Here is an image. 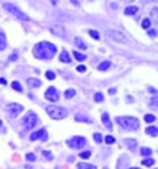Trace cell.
<instances>
[{"label":"cell","instance_id":"cell-1","mask_svg":"<svg viewBox=\"0 0 158 169\" xmlns=\"http://www.w3.org/2000/svg\"><path fill=\"white\" fill-rule=\"evenodd\" d=\"M57 53V46L49 41H41L33 46V56L38 60H52Z\"/></svg>","mask_w":158,"mask_h":169},{"label":"cell","instance_id":"cell-2","mask_svg":"<svg viewBox=\"0 0 158 169\" xmlns=\"http://www.w3.org/2000/svg\"><path fill=\"white\" fill-rule=\"evenodd\" d=\"M116 123L128 131H136L140 127V120L135 116H116Z\"/></svg>","mask_w":158,"mask_h":169},{"label":"cell","instance_id":"cell-3","mask_svg":"<svg viewBox=\"0 0 158 169\" xmlns=\"http://www.w3.org/2000/svg\"><path fill=\"white\" fill-rule=\"evenodd\" d=\"M106 37L111 38V40H113L115 42H119V44H125V45L132 44V40H130V38L128 37L126 35H124L123 32H120V31H113V29H109V31L106 32Z\"/></svg>","mask_w":158,"mask_h":169},{"label":"cell","instance_id":"cell-4","mask_svg":"<svg viewBox=\"0 0 158 169\" xmlns=\"http://www.w3.org/2000/svg\"><path fill=\"white\" fill-rule=\"evenodd\" d=\"M46 112L52 119H55V120H61V119H65V118L69 115V111L63 107L59 106H48L46 107Z\"/></svg>","mask_w":158,"mask_h":169},{"label":"cell","instance_id":"cell-5","mask_svg":"<svg viewBox=\"0 0 158 169\" xmlns=\"http://www.w3.org/2000/svg\"><path fill=\"white\" fill-rule=\"evenodd\" d=\"M4 9L6 11H8L9 13H12L14 16V17H17L19 20H23V21H29V16L26 13H24L23 11H21L20 8H17V7L14 6V4H11V3H4L3 4Z\"/></svg>","mask_w":158,"mask_h":169},{"label":"cell","instance_id":"cell-6","mask_svg":"<svg viewBox=\"0 0 158 169\" xmlns=\"http://www.w3.org/2000/svg\"><path fill=\"white\" fill-rule=\"evenodd\" d=\"M37 122H38L37 115H36L33 111H29L23 119L24 131H30V129H33V127L37 124Z\"/></svg>","mask_w":158,"mask_h":169},{"label":"cell","instance_id":"cell-7","mask_svg":"<svg viewBox=\"0 0 158 169\" xmlns=\"http://www.w3.org/2000/svg\"><path fill=\"white\" fill-rule=\"evenodd\" d=\"M66 144L72 149H81L87 144V140L83 136H74V138L69 139V140L66 141Z\"/></svg>","mask_w":158,"mask_h":169},{"label":"cell","instance_id":"cell-8","mask_svg":"<svg viewBox=\"0 0 158 169\" xmlns=\"http://www.w3.org/2000/svg\"><path fill=\"white\" fill-rule=\"evenodd\" d=\"M45 99L49 100V102H53V103L58 102V99H59V92H58V90L54 86H50L45 91Z\"/></svg>","mask_w":158,"mask_h":169},{"label":"cell","instance_id":"cell-9","mask_svg":"<svg viewBox=\"0 0 158 169\" xmlns=\"http://www.w3.org/2000/svg\"><path fill=\"white\" fill-rule=\"evenodd\" d=\"M23 110H24V106H21V104H19V103H9L8 106H7V112L9 114L11 118H16Z\"/></svg>","mask_w":158,"mask_h":169},{"label":"cell","instance_id":"cell-10","mask_svg":"<svg viewBox=\"0 0 158 169\" xmlns=\"http://www.w3.org/2000/svg\"><path fill=\"white\" fill-rule=\"evenodd\" d=\"M29 139H30L32 141H36V140H43V141H46V140H48V132H46L45 128L38 129V131L33 132V134L30 135V138H29Z\"/></svg>","mask_w":158,"mask_h":169},{"label":"cell","instance_id":"cell-11","mask_svg":"<svg viewBox=\"0 0 158 169\" xmlns=\"http://www.w3.org/2000/svg\"><path fill=\"white\" fill-rule=\"evenodd\" d=\"M50 32H52L53 35L58 36V37H66V31H65V28L61 25H53L50 26Z\"/></svg>","mask_w":158,"mask_h":169},{"label":"cell","instance_id":"cell-12","mask_svg":"<svg viewBox=\"0 0 158 169\" xmlns=\"http://www.w3.org/2000/svg\"><path fill=\"white\" fill-rule=\"evenodd\" d=\"M26 83H28V86L30 87V89H37V87H40L42 83H41L40 79H37V78H28V81H26Z\"/></svg>","mask_w":158,"mask_h":169},{"label":"cell","instance_id":"cell-13","mask_svg":"<svg viewBox=\"0 0 158 169\" xmlns=\"http://www.w3.org/2000/svg\"><path fill=\"white\" fill-rule=\"evenodd\" d=\"M101 122L104 123V126L107 127L108 129H112V122H111V119H109V115L107 114V112H104L103 115H101Z\"/></svg>","mask_w":158,"mask_h":169},{"label":"cell","instance_id":"cell-14","mask_svg":"<svg viewBox=\"0 0 158 169\" xmlns=\"http://www.w3.org/2000/svg\"><path fill=\"white\" fill-rule=\"evenodd\" d=\"M59 61L61 62H66V63H70L71 62V58H70V56H69V53L63 49L62 50V53L59 54Z\"/></svg>","mask_w":158,"mask_h":169},{"label":"cell","instance_id":"cell-15","mask_svg":"<svg viewBox=\"0 0 158 169\" xmlns=\"http://www.w3.org/2000/svg\"><path fill=\"white\" fill-rule=\"evenodd\" d=\"M75 120L77 122H83V123H92V119H90L88 116L82 114H77L75 115Z\"/></svg>","mask_w":158,"mask_h":169},{"label":"cell","instance_id":"cell-16","mask_svg":"<svg viewBox=\"0 0 158 169\" xmlns=\"http://www.w3.org/2000/svg\"><path fill=\"white\" fill-rule=\"evenodd\" d=\"M124 143L128 145V148H129L130 151H135V149L137 148V141H136L135 139H125Z\"/></svg>","mask_w":158,"mask_h":169},{"label":"cell","instance_id":"cell-17","mask_svg":"<svg viewBox=\"0 0 158 169\" xmlns=\"http://www.w3.org/2000/svg\"><path fill=\"white\" fill-rule=\"evenodd\" d=\"M7 48V37L4 35V32L0 31V50H4Z\"/></svg>","mask_w":158,"mask_h":169},{"label":"cell","instance_id":"cell-18","mask_svg":"<svg viewBox=\"0 0 158 169\" xmlns=\"http://www.w3.org/2000/svg\"><path fill=\"white\" fill-rule=\"evenodd\" d=\"M145 134L150 135V136H153V138H155V136H157V127H155V126L148 127V128L145 129Z\"/></svg>","mask_w":158,"mask_h":169},{"label":"cell","instance_id":"cell-19","mask_svg":"<svg viewBox=\"0 0 158 169\" xmlns=\"http://www.w3.org/2000/svg\"><path fill=\"white\" fill-rule=\"evenodd\" d=\"M78 169H96V166L92 165V164H88V163H79L77 165Z\"/></svg>","mask_w":158,"mask_h":169},{"label":"cell","instance_id":"cell-20","mask_svg":"<svg viewBox=\"0 0 158 169\" xmlns=\"http://www.w3.org/2000/svg\"><path fill=\"white\" fill-rule=\"evenodd\" d=\"M109 66H111V62H109V61H103V62L98 66V70H100V72H106V70L109 69Z\"/></svg>","mask_w":158,"mask_h":169},{"label":"cell","instance_id":"cell-21","mask_svg":"<svg viewBox=\"0 0 158 169\" xmlns=\"http://www.w3.org/2000/svg\"><path fill=\"white\" fill-rule=\"evenodd\" d=\"M137 11H138V8H137V7H135V6L126 7V8H125V15H129V16H132V15H135Z\"/></svg>","mask_w":158,"mask_h":169},{"label":"cell","instance_id":"cell-22","mask_svg":"<svg viewBox=\"0 0 158 169\" xmlns=\"http://www.w3.org/2000/svg\"><path fill=\"white\" fill-rule=\"evenodd\" d=\"M75 45H77L78 48H81V49H87V45L82 41V38H79V37L75 38Z\"/></svg>","mask_w":158,"mask_h":169},{"label":"cell","instance_id":"cell-23","mask_svg":"<svg viewBox=\"0 0 158 169\" xmlns=\"http://www.w3.org/2000/svg\"><path fill=\"white\" fill-rule=\"evenodd\" d=\"M11 85H12V89H14V90H16V91L23 92V86H21V85L17 82V81H14V82H12Z\"/></svg>","mask_w":158,"mask_h":169},{"label":"cell","instance_id":"cell-24","mask_svg":"<svg viewBox=\"0 0 158 169\" xmlns=\"http://www.w3.org/2000/svg\"><path fill=\"white\" fill-rule=\"evenodd\" d=\"M152 149H150V148H146V147H144V148H141L140 149V153H141V155H142V156H150V155H152Z\"/></svg>","mask_w":158,"mask_h":169},{"label":"cell","instance_id":"cell-25","mask_svg":"<svg viewBox=\"0 0 158 169\" xmlns=\"http://www.w3.org/2000/svg\"><path fill=\"white\" fill-rule=\"evenodd\" d=\"M74 57H75V60H78L79 62L86 60V54H81L79 52H75V50H74Z\"/></svg>","mask_w":158,"mask_h":169},{"label":"cell","instance_id":"cell-26","mask_svg":"<svg viewBox=\"0 0 158 169\" xmlns=\"http://www.w3.org/2000/svg\"><path fill=\"white\" fill-rule=\"evenodd\" d=\"M74 95H75V90L74 89H69V90L65 91V98H67V99H71Z\"/></svg>","mask_w":158,"mask_h":169},{"label":"cell","instance_id":"cell-27","mask_svg":"<svg viewBox=\"0 0 158 169\" xmlns=\"http://www.w3.org/2000/svg\"><path fill=\"white\" fill-rule=\"evenodd\" d=\"M149 106L153 108H157V95H153V98L149 100Z\"/></svg>","mask_w":158,"mask_h":169},{"label":"cell","instance_id":"cell-28","mask_svg":"<svg viewBox=\"0 0 158 169\" xmlns=\"http://www.w3.org/2000/svg\"><path fill=\"white\" fill-rule=\"evenodd\" d=\"M104 140H106V143H107V144H113V143L116 141V139L113 138L112 135H107L106 138H104Z\"/></svg>","mask_w":158,"mask_h":169},{"label":"cell","instance_id":"cell-29","mask_svg":"<svg viewBox=\"0 0 158 169\" xmlns=\"http://www.w3.org/2000/svg\"><path fill=\"white\" fill-rule=\"evenodd\" d=\"M153 164H154V160H153V159H144V160H142V165H145V166H152Z\"/></svg>","mask_w":158,"mask_h":169},{"label":"cell","instance_id":"cell-30","mask_svg":"<svg viewBox=\"0 0 158 169\" xmlns=\"http://www.w3.org/2000/svg\"><path fill=\"white\" fill-rule=\"evenodd\" d=\"M154 120H155V116H154V115H152V114L145 115V122H146V123H153Z\"/></svg>","mask_w":158,"mask_h":169},{"label":"cell","instance_id":"cell-31","mask_svg":"<svg viewBox=\"0 0 158 169\" xmlns=\"http://www.w3.org/2000/svg\"><path fill=\"white\" fill-rule=\"evenodd\" d=\"M88 35L91 36L92 38H95V40H99V37H100V36H99V33L96 31H94V29H91V31H88Z\"/></svg>","mask_w":158,"mask_h":169},{"label":"cell","instance_id":"cell-32","mask_svg":"<svg viewBox=\"0 0 158 169\" xmlns=\"http://www.w3.org/2000/svg\"><path fill=\"white\" fill-rule=\"evenodd\" d=\"M42 156L46 159V160H52L53 159V155H52V152H49V151H42Z\"/></svg>","mask_w":158,"mask_h":169},{"label":"cell","instance_id":"cell-33","mask_svg":"<svg viewBox=\"0 0 158 169\" xmlns=\"http://www.w3.org/2000/svg\"><path fill=\"white\" fill-rule=\"evenodd\" d=\"M45 75H46V78H48V79H50V81H53L55 78V73L52 72V70H48Z\"/></svg>","mask_w":158,"mask_h":169},{"label":"cell","instance_id":"cell-34","mask_svg":"<svg viewBox=\"0 0 158 169\" xmlns=\"http://www.w3.org/2000/svg\"><path fill=\"white\" fill-rule=\"evenodd\" d=\"M103 100H104V95L101 92L95 94V102H103Z\"/></svg>","mask_w":158,"mask_h":169},{"label":"cell","instance_id":"cell-35","mask_svg":"<svg viewBox=\"0 0 158 169\" xmlns=\"http://www.w3.org/2000/svg\"><path fill=\"white\" fill-rule=\"evenodd\" d=\"M94 140L99 144V143H101V141H103V136H101L100 134H94Z\"/></svg>","mask_w":158,"mask_h":169},{"label":"cell","instance_id":"cell-36","mask_svg":"<svg viewBox=\"0 0 158 169\" xmlns=\"http://www.w3.org/2000/svg\"><path fill=\"white\" fill-rule=\"evenodd\" d=\"M141 25H142V28H144V29H149L150 20H149V19H145V20H142V24H141Z\"/></svg>","mask_w":158,"mask_h":169},{"label":"cell","instance_id":"cell-37","mask_svg":"<svg viewBox=\"0 0 158 169\" xmlns=\"http://www.w3.org/2000/svg\"><path fill=\"white\" fill-rule=\"evenodd\" d=\"M25 159L28 161H36V155H34V153H26Z\"/></svg>","mask_w":158,"mask_h":169},{"label":"cell","instance_id":"cell-38","mask_svg":"<svg viewBox=\"0 0 158 169\" xmlns=\"http://www.w3.org/2000/svg\"><path fill=\"white\" fill-rule=\"evenodd\" d=\"M90 156H91V152H90V151H86V152H81L79 157H82V159H88Z\"/></svg>","mask_w":158,"mask_h":169},{"label":"cell","instance_id":"cell-39","mask_svg":"<svg viewBox=\"0 0 158 169\" xmlns=\"http://www.w3.org/2000/svg\"><path fill=\"white\" fill-rule=\"evenodd\" d=\"M77 70H78V72H81V73H83V72H86V66H83V65H79V66H78V67H77Z\"/></svg>","mask_w":158,"mask_h":169},{"label":"cell","instance_id":"cell-40","mask_svg":"<svg viewBox=\"0 0 158 169\" xmlns=\"http://www.w3.org/2000/svg\"><path fill=\"white\" fill-rule=\"evenodd\" d=\"M149 35L152 36V37H155V36H157V31H155V29H150V31H149Z\"/></svg>","mask_w":158,"mask_h":169},{"label":"cell","instance_id":"cell-41","mask_svg":"<svg viewBox=\"0 0 158 169\" xmlns=\"http://www.w3.org/2000/svg\"><path fill=\"white\" fill-rule=\"evenodd\" d=\"M14 60H17V54H13L9 57V61H14Z\"/></svg>","mask_w":158,"mask_h":169},{"label":"cell","instance_id":"cell-42","mask_svg":"<svg viewBox=\"0 0 158 169\" xmlns=\"http://www.w3.org/2000/svg\"><path fill=\"white\" fill-rule=\"evenodd\" d=\"M148 90H149L150 92H153V94H155V89H154V87H149Z\"/></svg>","mask_w":158,"mask_h":169},{"label":"cell","instance_id":"cell-43","mask_svg":"<svg viewBox=\"0 0 158 169\" xmlns=\"http://www.w3.org/2000/svg\"><path fill=\"white\" fill-rule=\"evenodd\" d=\"M0 83H1V85H6V83H7V81L4 79V78H0Z\"/></svg>","mask_w":158,"mask_h":169},{"label":"cell","instance_id":"cell-44","mask_svg":"<svg viewBox=\"0 0 158 169\" xmlns=\"http://www.w3.org/2000/svg\"><path fill=\"white\" fill-rule=\"evenodd\" d=\"M71 3H72V4H74V6H79V3H78L77 0H71Z\"/></svg>","mask_w":158,"mask_h":169},{"label":"cell","instance_id":"cell-45","mask_svg":"<svg viewBox=\"0 0 158 169\" xmlns=\"http://www.w3.org/2000/svg\"><path fill=\"white\" fill-rule=\"evenodd\" d=\"M115 92H116V89H111V90H109V94H115Z\"/></svg>","mask_w":158,"mask_h":169},{"label":"cell","instance_id":"cell-46","mask_svg":"<svg viewBox=\"0 0 158 169\" xmlns=\"http://www.w3.org/2000/svg\"><path fill=\"white\" fill-rule=\"evenodd\" d=\"M0 127H3V122H1V119H0ZM1 129V128H0Z\"/></svg>","mask_w":158,"mask_h":169},{"label":"cell","instance_id":"cell-47","mask_svg":"<svg viewBox=\"0 0 158 169\" xmlns=\"http://www.w3.org/2000/svg\"><path fill=\"white\" fill-rule=\"evenodd\" d=\"M52 3L53 4H57V0H52Z\"/></svg>","mask_w":158,"mask_h":169},{"label":"cell","instance_id":"cell-48","mask_svg":"<svg viewBox=\"0 0 158 169\" xmlns=\"http://www.w3.org/2000/svg\"><path fill=\"white\" fill-rule=\"evenodd\" d=\"M129 169H140V168H129Z\"/></svg>","mask_w":158,"mask_h":169},{"label":"cell","instance_id":"cell-49","mask_svg":"<svg viewBox=\"0 0 158 169\" xmlns=\"http://www.w3.org/2000/svg\"><path fill=\"white\" fill-rule=\"evenodd\" d=\"M126 1H133V0H126Z\"/></svg>","mask_w":158,"mask_h":169}]
</instances>
